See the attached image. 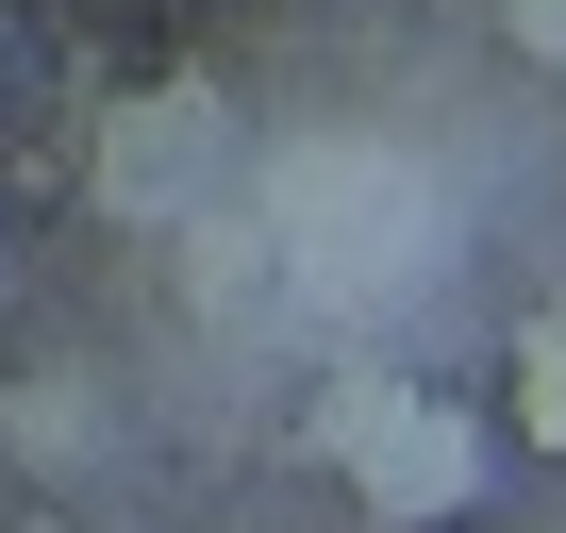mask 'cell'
Instances as JSON below:
<instances>
[{"label":"cell","mask_w":566,"mask_h":533,"mask_svg":"<svg viewBox=\"0 0 566 533\" xmlns=\"http://www.w3.org/2000/svg\"><path fill=\"white\" fill-rule=\"evenodd\" d=\"M200 117H217L200 84H184V101H134V117L101 134V184H117V200H150V184H184V150H200Z\"/></svg>","instance_id":"obj_2"},{"label":"cell","mask_w":566,"mask_h":533,"mask_svg":"<svg viewBox=\"0 0 566 533\" xmlns=\"http://www.w3.org/2000/svg\"><path fill=\"white\" fill-rule=\"evenodd\" d=\"M516 417L566 450V301H533V317H516Z\"/></svg>","instance_id":"obj_3"},{"label":"cell","mask_w":566,"mask_h":533,"mask_svg":"<svg viewBox=\"0 0 566 533\" xmlns=\"http://www.w3.org/2000/svg\"><path fill=\"white\" fill-rule=\"evenodd\" d=\"M317 467H334L367 516H467V500H483V433H467V400H433V384H334V400H317Z\"/></svg>","instance_id":"obj_1"},{"label":"cell","mask_w":566,"mask_h":533,"mask_svg":"<svg viewBox=\"0 0 566 533\" xmlns=\"http://www.w3.org/2000/svg\"><path fill=\"white\" fill-rule=\"evenodd\" d=\"M516 51H549V67H566V0H516Z\"/></svg>","instance_id":"obj_4"}]
</instances>
